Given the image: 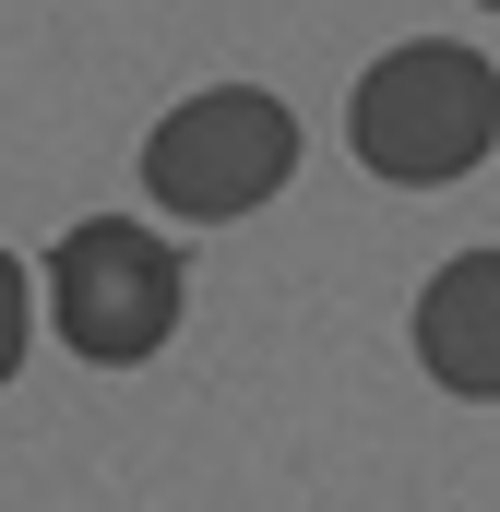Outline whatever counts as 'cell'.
<instances>
[{"mask_svg": "<svg viewBox=\"0 0 500 512\" xmlns=\"http://www.w3.org/2000/svg\"><path fill=\"white\" fill-rule=\"evenodd\" d=\"M489 12H500V0H489Z\"/></svg>", "mask_w": 500, "mask_h": 512, "instance_id": "cell-6", "label": "cell"}, {"mask_svg": "<svg viewBox=\"0 0 500 512\" xmlns=\"http://www.w3.org/2000/svg\"><path fill=\"white\" fill-rule=\"evenodd\" d=\"M298 179V108L262 84H203L143 131V191L179 227H239Z\"/></svg>", "mask_w": 500, "mask_h": 512, "instance_id": "cell-2", "label": "cell"}, {"mask_svg": "<svg viewBox=\"0 0 500 512\" xmlns=\"http://www.w3.org/2000/svg\"><path fill=\"white\" fill-rule=\"evenodd\" d=\"M36 286H48L60 346L96 358V370H143V358L179 334V298H191L179 251H167L143 215H84V227H60V251H48Z\"/></svg>", "mask_w": 500, "mask_h": 512, "instance_id": "cell-3", "label": "cell"}, {"mask_svg": "<svg viewBox=\"0 0 500 512\" xmlns=\"http://www.w3.org/2000/svg\"><path fill=\"white\" fill-rule=\"evenodd\" d=\"M346 143H358V167L393 179V191H441V179L489 167V143H500V72L477 60V48H453V36H405V48H381L370 72H358Z\"/></svg>", "mask_w": 500, "mask_h": 512, "instance_id": "cell-1", "label": "cell"}, {"mask_svg": "<svg viewBox=\"0 0 500 512\" xmlns=\"http://www.w3.org/2000/svg\"><path fill=\"white\" fill-rule=\"evenodd\" d=\"M24 346H36V274L0 251V382L24 370Z\"/></svg>", "mask_w": 500, "mask_h": 512, "instance_id": "cell-5", "label": "cell"}, {"mask_svg": "<svg viewBox=\"0 0 500 512\" xmlns=\"http://www.w3.org/2000/svg\"><path fill=\"white\" fill-rule=\"evenodd\" d=\"M417 370L465 405H500V251H453L417 286Z\"/></svg>", "mask_w": 500, "mask_h": 512, "instance_id": "cell-4", "label": "cell"}]
</instances>
